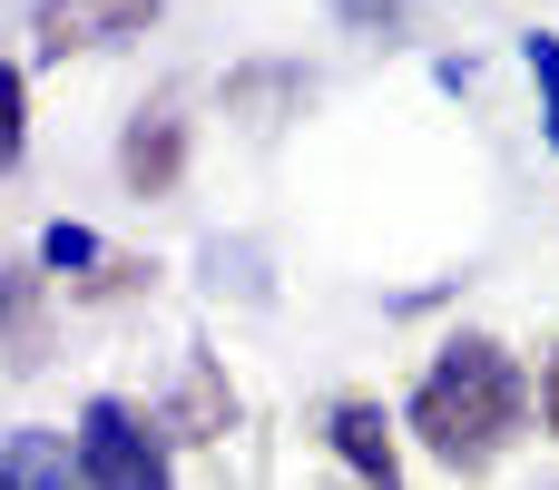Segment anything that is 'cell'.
Instances as JSON below:
<instances>
[{"instance_id": "cell-8", "label": "cell", "mask_w": 559, "mask_h": 490, "mask_svg": "<svg viewBox=\"0 0 559 490\" xmlns=\"http://www.w3.org/2000/svg\"><path fill=\"white\" fill-rule=\"evenodd\" d=\"M0 334H10V363L29 373V363H39V285H29V275L0 285Z\"/></svg>"}, {"instance_id": "cell-10", "label": "cell", "mask_w": 559, "mask_h": 490, "mask_svg": "<svg viewBox=\"0 0 559 490\" xmlns=\"http://www.w3.org/2000/svg\"><path fill=\"white\" fill-rule=\"evenodd\" d=\"M39 255H49V265H108L88 226H49V236H39Z\"/></svg>"}, {"instance_id": "cell-13", "label": "cell", "mask_w": 559, "mask_h": 490, "mask_svg": "<svg viewBox=\"0 0 559 490\" xmlns=\"http://www.w3.org/2000/svg\"><path fill=\"white\" fill-rule=\"evenodd\" d=\"M354 10H383V0H354Z\"/></svg>"}, {"instance_id": "cell-9", "label": "cell", "mask_w": 559, "mask_h": 490, "mask_svg": "<svg viewBox=\"0 0 559 490\" xmlns=\"http://www.w3.org/2000/svg\"><path fill=\"white\" fill-rule=\"evenodd\" d=\"M531 79H540V108H550V147H559V39L531 29Z\"/></svg>"}, {"instance_id": "cell-4", "label": "cell", "mask_w": 559, "mask_h": 490, "mask_svg": "<svg viewBox=\"0 0 559 490\" xmlns=\"http://www.w3.org/2000/svg\"><path fill=\"white\" fill-rule=\"evenodd\" d=\"M324 442L344 452V471H354L364 490H403V452H393L383 403H364V393H354V403H334V413H324Z\"/></svg>"}, {"instance_id": "cell-11", "label": "cell", "mask_w": 559, "mask_h": 490, "mask_svg": "<svg viewBox=\"0 0 559 490\" xmlns=\"http://www.w3.org/2000/svg\"><path fill=\"white\" fill-rule=\"evenodd\" d=\"M20 157V69H0V167Z\"/></svg>"}, {"instance_id": "cell-1", "label": "cell", "mask_w": 559, "mask_h": 490, "mask_svg": "<svg viewBox=\"0 0 559 490\" xmlns=\"http://www.w3.org/2000/svg\"><path fill=\"white\" fill-rule=\"evenodd\" d=\"M521 422H531V383H521V363L491 344V334H452L442 354H432V373H423V393H413V432H423V452L442 462V471H491L511 442H521Z\"/></svg>"}, {"instance_id": "cell-6", "label": "cell", "mask_w": 559, "mask_h": 490, "mask_svg": "<svg viewBox=\"0 0 559 490\" xmlns=\"http://www.w3.org/2000/svg\"><path fill=\"white\" fill-rule=\"evenodd\" d=\"M0 490H88V471L69 462L59 432H10L0 442Z\"/></svg>"}, {"instance_id": "cell-12", "label": "cell", "mask_w": 559, "mask_h": 490, "mask_svg": "<svg viewBox=\"0 0 559 490\" xmlns=\"http://www.w3.org/2000/svg\"><path fill=\"white\" fill-rule=\"evenodd\" d=\"M540 422L559 432V354H550V373H540Z\"/></svg>"}, {"instance_id": "cell-7", "label": "cell", "mask_w": 559, "mask_h": 490, "mask_svg": "<svg viewBox=\"0 0 559 490\" xmlns=\"http://www.w3.org/2000/svg\"><path fill=\"white\" fill-rule=\"evenodd\" d=\"M226 422H236V393H226V373L197 354V363H187V383H177V413H167V432H177V442H216Z\"/></svg>"}, {"instance_id": "cell-5", "label": "cell", "mask_w": 559, "mask_h": 490, "mask_svg": "<svg viewBox=\"0 0 559 490\" xmlns=\"http://www.w3.org/2000/svg\"><path fill=\"white\" fill-rule=\"evenodd\" d=\"M157 0H39V49L69 59V49H98V39H128L147 29Z\"/></svg>"}, {"instance_id": "cell-2", "label": "cell", "mask_w": 559, "mask_h": 490, "mask_svg": "<svg viewBox=\"0 0 559 490\" xmlns=\"http://www.w3.org/2000/svg\"><path fill=\"white\" fill-rule=\"evenodd\" d=\"M79 471H88V490H167V452L128 403H88L79 413Z\"/></svg>"}, {"instance_id": "cell-3", "label": "cell", "mask_w": 559, "mask_h": 490, "mask_svg": "<svg viewBox=\"0 0 559 490\" xmlns=\"http://www.w3.org/2000/svg\"><path fill=\"white\" fill-rule=\"evenodd\" d=\"M118 177H128V196H167V187L187 177V118H177V98H157V108L128 118V138H118Z\"/></svg>"}]
</instances>
